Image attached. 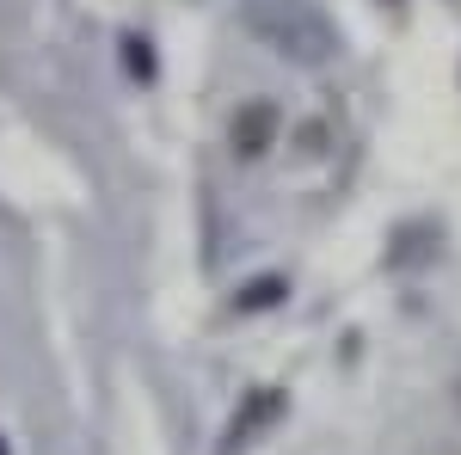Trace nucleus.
I'll use <instances>...</instances> for the list:
<instances>
[{"label": "nucleus", "instance_id": "f257e3e1", "mask_svg": "<svg viewBox=\"0 0 461 455\" xmlns=\"http://www.w3.org/2000/svg\"><path fill=\"white\" fill-rule=\"evenodd\" d=\"M247 25L277 56H289V62H326L339 43H332V25L320 19L308 0H252L247 6Z\"/></svg>", "mask_w": 461, "mask_h": 455}, {"label": "nucleus", "instance_id": "f03ea898", "mask_svg": "<svg viewBox=\"0 0 461 455\" xmlns=\"http://www.w3.org/2000/svg\"><path fill=\"white\" fill-rule=\"evenodd\" d=\"M271 130H277V111L247 105L240 117H234V148H240V154H265V148H271Z\"/></svg>", "mask_w": 461, "mask_h": 455}, {"label": "nucleus", "instance_id": "7ed1b4c3", "mask_svg": "<svg viewBox=\"0 0 461 455\" xmlns=\"http://www.w3.org/2000/svg\"><path fill=\"white\" fill-rule=\"evenodd\" d=\"M271 413H277V394L265 387V394L252 400V413H247V419H234V431H228V450H240V443L252 437V424H258V419H271Z\"/></svg>", "mask_w": 461, "mask_h": 455}, {"label": "nucleus", "instance_id": "20e7f679", "mask_svg": "<svg viewBox=\"0 0 461 455\" xmlns=\"http://www.w3.org/2000/svg\"><path fill=\"white\" fill-rule=\"evenodd\" d=\"M277 296H284V278H258V283H247L234 302H240V308H271Z\"/></svg>", "mask_w": 461, "mask_h": 455}, {"label": "nucleus", "instance_id": "39448f33", "mask_svg": "<svg viewBox=\"0 0 461 455\" xmlns=\"http://www.w3.org/2000/svg\"><path fill=\"white\" fill-rule=\"evenodd\" d=\"M123 50H130V68L148 80V74H154V56H148V43H142V37H123Z\"/></svg>", "mask_w": 461, "mask_h": 455}, {"label": "nucleus", "instance_id": "423d86ee", "mask_svg": "<svg viewBox=\"0 0 461 455\" xmlns=\"http://www.w3.org/2000/svg\"><path fill=\"white\" fill-rule=\"evenodd\" d=\"M0 455H6V443H0Z\"/></svg>", "mask_w": 461, "mask_h": 455}]
</instances>
